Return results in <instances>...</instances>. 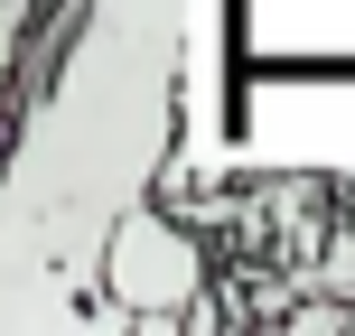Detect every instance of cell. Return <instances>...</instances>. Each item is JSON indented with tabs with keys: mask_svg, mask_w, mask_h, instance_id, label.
<instances>
[{
	"mask_svg": "<svg viewBox=\"0 0 355 336\" xmlns=\"http://www.w3.org/2000/svg\"><path fill=\"white\" fill-rule=\"evenodd\" d=\"M187 0H37L0 122V224L85 299L112 215L159 187L178 141Z\"/></svg>",
	"mask_w": 355,
	"mask_h": 336,
	"instance_id": "1",
	"label": "cell"
},
{
	"mask_svg": "<svg viewBox=\"0 0 355 336\" xmlns=\"http://www.w3.org/2000/svg\"><path fill=\"white\" fill-rule=\"evenodd\" d=\"M94 281H103V308H112V318L168 327V318H187V308L206 299V243H196L187 224H168V215L141 196V206L112 215L103 252H94Z\"/></svg>",
	"mask_w": 355,
	"mask_h": 336,
	"instance_id": "2",
	"label": "cell"
},
{
	"mask_svg": "<svg viewBox=\"0 0 355 336\" xmlns=\"http://www.w3.org/2000/svg\"><path fill=\"white\" fill-rule=\"evenodd\" d=\"M75 318L112 327V308H103V299H75V290L56 281L47 262H28L19 233L0 224V327H75Z\"/></svg>",
	"mask_w": 355,
	"mask_h": 336,
	"instance_id": "3",
	"label": "cell"
},
{
	"mask_svg": "<svg viewBox=\"0 0 355 336\" xmlns=\"http://www.w3.org/2000/svg\"><path fill=\"white\" fill-rule=\"evenodd\" d=\"M37 0H0V122H10V66H19V37H28Z\"/></svg>",
	"mask_w": 355,
	"mask_h": 336,
	"instance_id": "4",
	"label": "cell"
}]
</instances>
